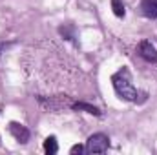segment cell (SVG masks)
I'll return each instance as SVG.
<instances>
[{"label":"cell","mask_w":157,"mask_h":155,"mask_svg":"<svg viewBox=\"0 0 157 155\" xmlns=\"http://www.w3.org/2000/svg\"><path fill=\"white\" fill-rule=\"evenodd\" d=\"M73 110L77 112H86V113H91V115H101V110L97 106H91V104H86V102H75L71 104Z\"/></svg>","instance_id":"cell-6"},{"label":"cell","mask_w":157,"mask_h":155,"mask_svg":"<svg viewBox=\"0 0 157 155\" xmlns=\"http://www.w3.org/2000/svg\"><path fill=\"white\" fill-rule=\"evenodd\" d=\"M108 146H110V139L104 133H93L86 142L88 153H104L108 150Z\"/></svg>","instance_id":"cell-2"},{"label":"cell","mask_w":157,"mask_h":155,"mask_svg":"<svg viewBox=\"0 0 157 155\" xmlns=\"http://www.w3.org/2000/svg\"><path fill=\"white\" fill-rule=\"evenodd\" d=\"M113 88L117 91V95L124 100H137V89L132 86L130 78L126 75V71H121L117 75H113Z\"/></svg>","instance_id":"cell-1"},{"label":"cell","mask_w":157,"mask_h":155,"mask_svg":"<svg viewBox=\"0 0 157 155\" xmlns=\"http://www.w3.org/2000/svg\"><path fill=\"white\" fill-rule=\"evenodd\" d=\"M139 53H141V57H143L144 60H148V62H157V51H155V47L152 46V42H141Z\"/></svg>","instance_id":"cell-4"},{"label":"cell","mask_w":157,"mask_h":155,"mask_svg":"<svg viewBox=\"0 0 157 155\" xmlns=\"http://www.w3.org/2000/svg\"><path fill=\"white\" fill-rule=\"evenodd\" d=\"M9 133L17 139V142H20V144H26L28 141H29V130L26 128V126H22V124H18V122H11L9 124Z\"/></svg>","instance_id":"cell-3"},{"label":"cell","mask_w":157,"mask_h":155,"mask_svg":"<svg viewBox=\"0 0 157 155\" xmlns=\"http://www.w3.org/2000/svg\"><path fill=\"white\" fill-rule=\"evenodd\" d=\"M141 11L148 18H157V0H143L141 2Z\"/></svg>","instance_id":"cell-5"},{"label":"cell","mask_w":157,"mask_h":155,"mask_svg":"<svg viewBox=\"0 0 157 155\" xmlns=\"http://www.w3.org/2000/svg\"><path fill=\"white\" fill-rule=\"evenodd\" d=\"M44 152L48 155H55L59 152V144H57V139L51 135V137H48L46 141H44Z\"/></svg>","instance_id":"cell-7"},{"label":"cell","mask_w":157,"mask_h":155,"mask_svg":"<svg viewBox=\"0 0 157 155\" xmlns=\"http://www.w3.org/2000/svg\"><path fill=\"white\" fill-rule=\"evenodd\" d=\"M84 152V148L80 146V144H75V146H71V150H70V153L71 155H77V153H82Z\"/></svg>","instance_id":"cell-9"},{"label":"cell","mask_w":157,"mask_h":155,"mask_svg":"<svg viewBox=\"0 0 157 155\" xmlns=\"http://www.w3.org/2000/svg\"><path fill=\"white\" fill-rule=\"evenodd\" d=\"M112 9L117 17H124V6H122V0H112Z\"/></svg>","instance_id":"cell-8"}]
</instances>
